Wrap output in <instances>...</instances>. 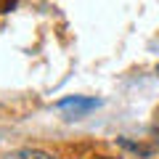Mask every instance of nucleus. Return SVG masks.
Returning a JSON list of instances; mask_svg holds the SVG:
<instances>
[{
    "label": "nucleus",
    "mask_w": 159,
    "mask_h": 159,
    "mask_svg": "<svg viewBox=\"0 0 159 159\" xmlns=\"http://www.w3.org/2000/svg\"><path fill=\"white\" fill-rule=\"evenodd\" d=\"M157 72H159V66H157Z\"/></svg>",
    "instance_id": "7ed1b4c3"
},
{
    "label": "nucleus",
    "mask_w": 159,
    "mask_h": 159,
    "mask_svg": "<svg viewBox=\"0 0 159 159\" xmlns=\"http://www.w3.org/2000/svg\"><path fill=\"white\" fill-rule=\"evenodd\" d=\"M16 157L19 159H58V157H53V154L43 151V148H21Z\"/></svg>",
    "instance_id": "f03ea898"
},
{
    "label": "nucleus",
    "mask_w": 159,
    "mask_h": 159,
    "mask_svg": "<svg viewBox=\"0 0 159 159\" xmlns=\"http://www.w3.org/2000/svg\"><path fill=\"white\" fill-rule=\"evenodd\" d=\"M101 106V98H85V96H66L56 101V109H74V117H82L85 111Z\"/></svg>",
    "instance_id": "f257e3e1"
}]
</instances>
